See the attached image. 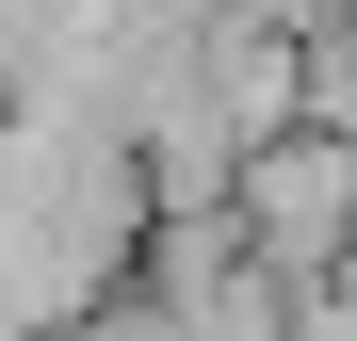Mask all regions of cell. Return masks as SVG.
<instances>
[{"mask_svg":"<svg viewBox=\"0 0 357 341\" xmlns=\"http://www.w3.org/2000/svg\"><path fill=\"white\" fill-rule=\"evenodd\" d=\"M146 162L98 114H0V341H82L146 260Z\"/></svg>","mask_w":357,"mask_h":341,"instance_id":"cell-1","label":"cell"},{"mask_svg":"<svg viewBox=\"0 0 357 341\" xmlns=\"http://www.w3.org/2000/svg\"><path fill=\"white\" fill-rule=\"evenodd\" d=\"M227 227H244V260L276 276L292 309H309L325 276L357 260V130H325V114H292L276 146H244V179H227Z\"/></svg>","mask_w":357,"mask_h":341,"instance_id":"cell-2","label":"cell"}]
</instances>
